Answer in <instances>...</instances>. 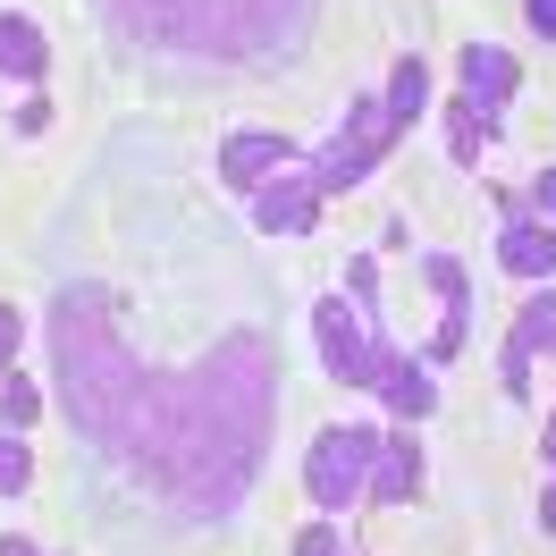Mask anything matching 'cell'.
Here are the masks:
<instances>
[{
  "label": "cell",
  "instance_id": "52a82bcc",
  "mask_svg": "<svg viewBox=\"0 0 556 556\" xmlns=\"http://www.w3.org/2000/svg\"><path fill=\"white\" fill-rule=\"evenodd\" d=\"M421 278H430V287H439V304H447V313H439V338H430L421 354H430V363H455V354L472 346V278H464L455 253H430Z\"/></svg>",
  "mask_w": 556,
  "mask_h": 556
},
{
  "label": "cell",
  "instance_id": "7402d4cb",
  "mask_svg": "<svg viewBox=\"0 0 556 556\" xmlns=\"http://www.w3.org/2000/svg\"><path fill=\"white\" fill-rule=\"evenodd\" d=\"M522 17H531V26H540V35L556 42V0H522Z\"/></svg>",
  "mask_w": 556,
  "mask_h": 556
},
{
  "label": "cell",
  "instance_id": "5bb4252c",
  "mask_svg": "<svg viewBox=\"0 0 556 556\" xmlns=\"http://www.w3.org/2000/svg\"><path fill=\"white\" fill-rule=\"evenodd\" d=\"M51 68V51H42L35 17H17V9H0V76H17V85H35Z\"/></svg>",
  "mask_w": 556,
  "mask_h": 556
},
{
  "label": "cell",
  "instance_id": "d6986e66",
  "mask_svg": "<svg viewBox=\"0 0 556 556\" xmlns=\"http://www.w3.org/2000/svg\"><path fill=\"white\" fill-rule=\"evenodd\" d=\"M17 338H26V320H17V304H0V380L17 371Z\"/></svg>",
  "mask_w": 556,
  "mask_h": 556
},
{
  "label": "cell",
  "instance_id": "ffe728a7",
  "mask_svg": "<svg viewBox=\"0 0 556 556\" xmlns=\"http://www.w3.org/2000/svg\"><path fill=\"white\" fill-rule=\"evenodd\" d=\"M295 556H338V531H329V522H304V531H295Z\"/></svg>",
  "mask_w": 556,
  "mask_h": 556
},
{
  "label": "cell",
  "instance_id": "ba28073f",
  "mask_svg": "<svg viewBox=\"0 0 556 556\" xmlns=\"http://www.w3.org/2000/svg\"><path fill=\"white\" fill-rule=\"evenodd\" d=\"M278 169H295V143H287V136H270V127H237V136L219 143V177H228L237 194L270 186Z\"/></svg>",
  "mask_w": 556,
  "mask_h": 556
},
{
  "label": "cell",
  "instance_id": "277c9868",
  "mask_svg": "<svg viewBox=\"0 0 556 556\" xmlns=\"http://www.w3.org/2000/svg\"><path fill=\"white\" fill-rule=\"evenodd\" d=\"M371 455H380V430H363V421H338V430H320L313 455H304V489H313L320 515H346L354 497L371 489Z\"/></svg>",
  "mask_w": 556,
  "mask_h": 556
},
{
  "label": "cell",
  "instance_id": "6da1fadb",
  "mask_svg": "<svg viewBox=\"0 0 556 556\" xmlns=\"http://www.w3.org/2000/svg\"><path fill=\"white\" fill-rule=\"evenodd\" d=\"M51 388L68 405V430L118 481H136L177 522H211V515H237V497L262 472L270 414H278V354L262 329H237L194 371H152V363H136L102 287L60 278V295H51Z\"/></svg>",
  "mask_w": 556,
  "mask_h": 556
},
{
  "label": "cell",
  "instance_id": "2e32d148",
  "mask_svg": "<svg viewBox=\"0 0 556 556\" xmlns=\"http://www.w3.org/2000/svg\"><path fill=\"white\" fill-rule=\"evenodd\" d=\"M489 143H497V110L455 102V110H447V152H455V161H481Z\"/></svg>",
  "mask_w": 556,
  "mask_h": 556
},
{
  "label": "cell",
  "instance_id": "8fae6325",
  "mask_svg": "<svg viewBox=\"0 0 556 556\" xmlns=\"http://www.w3.org/2000/svg\"><path fill=\"white\" fill-rule=\"evenodd\" d=\"M455 76H464V102H472V110H497V102H506V93L522 85L515 51H497V42H464Z\"/></svg>",
  "mask_w": 556,
  "mask_h": 556
},
{
  "label": "cell",
  "instance_id": "ac0fdd59",
  "mask_svg": "<svg viewBox=\"0 0 556 556\" xmlns=\"http://www.w3.org/2000/svg\"><path fill=\"white\" fill-rule=\"evenodd\" d=\"M26 421H35V380L9 371V380H0V430H26Z\"/></svg>",
  "mask_w": 556,
  "mask_h": 556
},
{
  "label": "cell",
  "instance_id": "4fadbf2b",
  "mask_svg": "<svg viewBox=\"0 0 556 556\" xmlns=\"http://www.w3.org/2000/svg\"><path fill=\"white\" fill-rule=\"evenodd\" d=\"M380 396H388V414L405 421V430H414V421L430 414V405H439L430 371H421V363H405V354H388V371H380Z\"/></svg>",
  "mask_w": 556,
  "mask_h": 556
},
{
  "label": "cell",
  "instance_id": "9c48e42d",
  "mask_svg": "<svg viewBox=\"0 0 556 556\" xmlns=\"http://www.w3.org/2000/svg\"><path fill=\"white\" fill-rule=\"evenodd\" d=\"M556 346V287L548 295H531L515 313V329H506V396H531V363Z\"/></svg>",
  "mask_w": 556,
  "mask_h": 556
},
{
  "label": "cell",
  "instance_id": "44dd1931",
  "mask_svg": "<svg viewBox=\"0 0 556 556\" xmlns=\"http://www.w3.org/2000/svg\"><path fill=\"white\" fill-rule=\"evenodd\" d=\"M42 127H51V102H42V93H35V102L17 110V136H42Z\"/></svg>",
  "mask_w": 556,
  "mask_h": 556
},
{
  "label": "cell",
  "instance_id": "7c38bea8",
  "mask_svg": "<svg viewBox=\"0 0 556 556\" xmlns=\"http://www.w3.org/2000/svg\"><path fill=\"white\" fill-rule=\"evenodd\" d=\"M497 262H506L515 278H548L556 270V219H506Z\"/></svg>",
  "mask_w": 556,
  "mask_h": 556
},
{
  "label": "cell",
  "instance_id": "cb8c5ba5",
  "mask_svg": "<svg viewBox=\"0 0 556 556\" xmlns=\"http://www.w3.org/2000/svg\"><path fill=\"white\" fill-rule=\"evenodd\" d=\"M0 556H42L35 540H17V531H9V540H0Z\"/></svg>",
  "mask_w": 556,
  "mask_h": 556
},
{
  "label": "cell",
  "instance_id": "7a4b0ae2",
  "mask_svg": "<svg viewBox=\"0 0 556 556\" xmlns=\"http://www.w3.org/2000/svg\"><path fill=\"white\" fill-rule=\"evenodd\" d=\"M313 0H110L118 35L186 60H262L304 35Z\"/></svg>",
  "mask_w": 556,
  "mask_h": 556
},
{
  "label": "cell",
  "instance_id": "603a6c76",
  "mask_svg": "<svg viewBox=\"0 0 556 556\" xmlns=\"http://www.w3.org/2000/svg\"><path fill=\"white\" fill-rule=\"evenodd\" d=\"M531 203H540V211L556 219V169H540V177H531Z\"/></svg>",
  "mask_w": 556,
  "mask_h": 556
},
{
  "label": "cell",
  "instance_id": "3957f363",
  "mask_svg": "<svg viewBox=\"0 0 556 556\" xmlns=\"http://www.w3.org/2000/svg\"><path fill=\"white\" fill-rule=\"evenodd\" d=\"M313 338H320V371L338 388H380L388 371V329H371L363 313H346V295H320L313 304Z\"/></svg>",
  "mask_w": 556,
  "mask_h": 556
},
{
  "label": "cell",
  "instance_id": "30bf717a",
  "mask_svg": "<svg viewBox=\"0 0 556 556\" xmlns=\"http://www.w3.org/2000/svg\"><path fill=\"white\" fill-rule=\"evenodd\" d=\"M414 489H421V447H414V430L396 421V430H380V455H371V489H363V497L414 506Z\"/></svg>",
  "mask_w": 556,
  "mask_h": 556
},
{
  "label": "cell",
  "instance_id": "d4e9b609",
  "mask_svg": "<svg viewBox=\"0 0 556 556\" xmlns=\"http://www.w3.org/2000/svg\"><path fill=\"white\" fill-rule=\"evenodd\" d=\"M540 522H548V531H556V481H548V497H540Z\"/></svg>",
  "mask_w": 556,
  "mask_h": 556
},
{
  "label": "cell",
  "instance_id": "8992f818",
  "mask_svg": "<svg viewBox=\"0 0 556 556\" xmlns=\"http://www.w3.org/2000/svg\"><path fill=\"white\" fill-rule=\"evenodd\" d=\"M320 203H329V194L313 186V169H278L270 186H253V228H262V237H313Z\"/></svg>",
  "mask_w": 556,
  "mask_h": 556
},
{
  "label": "cell",
  "instance_id": "e0dca14e",
  "mask_svg": "<svg viewBox=\"0 0 556 556\" xmlns=\"http://www.w3.org/2000/svg\"><path fill=\"white\" fill-rule=\"evenodd\" d=\"M0 489H35V455H26V430H0Z\"/></svg>",
  "mask_w": 556,
  "mask_h": 556
},
{
  "label": "cell",
  "instance_id": "9a60e30c",
  "mask_svg": "<svg viewBox=\"0 0 556 556\" xmlns=\"http://www.w3.org/2000/svg\"><path fill=\"white\" fill-rule=\"evenodd\" d=\"M380 110H388V127L405 136V127H414L421 110H430V68H421V60H396V68H388V93H380Z\"/></svg>",
  "mask_w": 556,
  "mask_h": 556
},
{
  "label": "cell",
  "instance_id": "5b68a950",
  "mask_svg": "<svg viewBox=\"0 0 556 556\" xmlns=\"http://www.w3.org/2000/svg\"><path fill=\"white\" fill-rule=\"evenodd\" d=\"M388 143H396L388 110L371 102V93H354V102H346V127H338V143L313 161V186H320V194H346V186H363V177L388 161Z\"/></svg>",
  "mask_w": 556,
  "mask_h": 556
}]
</instances>
